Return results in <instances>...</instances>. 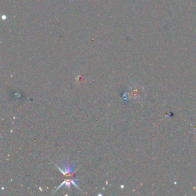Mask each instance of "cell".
Returning <instances> with one entry per match:
<instances>
[{
  "instance_id": "cell-1",
  "label": "cell",
  "mask_w": 196,
  "mask_h": 196,
  "mask_svg": "<svg viewBox=\"0 0 196 196\" xmlns=\"http://www.w3.org/2000/svg\"><path fill=\"white\" fill-rule=\"evenodd\" d=\"M62 164H63V166H64V171L62 170H60L61 171V172L63 173V174L66 175V174H70V173H72L73 172V170L74 169V164L71 165V166H69L68 165V163H67L64 160L63 162H62Z\"/></svg>"
}]
</instances>
